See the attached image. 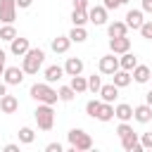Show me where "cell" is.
<instances>
[{
	"instance_id": "1",
	"label": "cell",
	"mask_w": 152,
	"mask_h": 152,
	"mask_svg": "<svg viewBox=\"0 0 152 152\" xmlns=\"http://www.w3.org/2000/svg\"><path fill=\"white\" fill-rule=\"evenodd\" d=\"M31 97L36 100V102H45V104H55L57 100H59V95H57V90L52 88V83H33L31 86Z\"/></svg>"
},
{
	"instance_id": "2",
	"label": "cell",
	"mask_w": 152,
	"mask_h": 152,
	"mask_svg": "<svg viewBox=\"0 0 152 152\" xmlns=\"http://www.w3.org/2000/svg\"><path fill=\"white\" fill-rule=\"evenodd\" d=\"M43 62H45V52L40 50V48H31L26 55H24V59H21V69H24V74H38V69L43 66Z\"/></svg>"
},
{
	"instance_id": "3",
	"label": "cell",
	"mask_w": 152,
	"mask_h": 152,
	"mask_svg": "<svg viewBox=\"0 0 152 152\" xmlns=\"http://www.w3.org/2000/svg\"><path fill=\"white\" fill-rule=\"evenodd\" d=\"M33 119H36V124H38L40 131H50L55 126V109H52V104L40 102L36 107V112H33Z\"/></svg>"
},
{
	"instance_id": "4",
	"label": "cell",
	"mask_w": 152,
	"mask_h": 152,
	"mask_svg": "<svg viewBox=\"0 0 152 152\" xmlns=\"http://www.w3.org/2000/svg\"><path fill=\"white\" fill-rule=\"evenodd\" d=\"M69 150L71 152H86V150H90L93 147V138L83 131V128H71L69 131Z\"/></svg>"
},
{
	"instance_id": "5",
	"label": "cell",
	"mask_w": 152,
	"mask_h": 152,
	"mask_svg": "<svg viewBox=\"0 0 152 152\" xmlns=\"http://www.w3.org/2000/svg\"><path fill=\"white\" fill-rule=\"evenodd\" d=\"M100 74H107V76H112L114 71H119L121 69V64H119V57L114 55V52H109V55H104V57H100Z\"/></svg>"
},
{
	"instance_id": "6",
	"label": "cell",
	"mask_w": 152,
	"mask_h": 152,
	"mask_svg": "<svg viewBox=\"0 0 152 152\" xmlns=\"http://www.w3.org/2000/svg\"><path fill=\"white\" fill-rule=\"evenodd\" d=\"M17 19V0H0V21L12 24Z\"/></svg>"
},
{
	"instance_id": "7",
	"label": "cell",
	"mask_w": 152,
	"mask_h": 152,
	"mask_svg": "<svg viewBox=\"0 0 152 152\" xmlns=\"http://www.w3.org/2000/svg\"><path fill=\"white\" fill-rule=\"evenodd\" d=\"M107 7L104 5H95V7H90L88 10V21L90 24H95V26H104L107 24Z\"/></svg>"
},
{
	"instance_id": "8",
	"label": "cell",
	"mask_w": 152,
	"mask_h": 152,
	"mask_svg": "<svg viewBox=\"0 0 152 152\" xmlns=\"http://www.w3.org/2000/svg\"><path fill=\"white\" fill-rule=\"evenodd\" d=\"M121 147L126 150V152H142L145 147H142V142H140V138H138V133L133 131V133H128V135H124L121 138Z\"/></svg>"
},
{
	"instance_id": "9",
	"label": "cell",
	"mask_w": 152,
	"mask_h": 152,
	"mask_svg": "<svg viewBox=\"0 0 152 152\" xmlns=\"http://www.w3.org/2000/svg\"><path fill=\"white\" fill-rule=\"evenodd\" d=\"M109 50H112L114 55H124V52H128V50H131V38H126V36L109 38Z\"/></svg>"
},
{
	"instance_id": "10",
	"label": "cell",
	"mask_w": 152,
	"mask_h": 152,
	"mask_svg": "<svg viewBox=\"0 0 152 152\" xmlns=\"http://www.w3.org/2000/svg\"><path fill=\"white\" fill-rule=\"evenodd\" d=\"M28 50H31V45H28V38H21V36H17L14 40H10V52H12V55H17V57H24Z\"/></svg>"
},
{
	"instance_id": "11",
	"label": "cell",
	"mask_w": 152,
	"mask_h": 152,
	"mask_svg": "<svg viewBox=\"0 0 152 152\" xmlns=\"http://www.w3.org/2000/svg\"><path fill=\"white\" fill-rule=\"evenodd\" d=\"M2 76H5V83L7 86H19L24 81V69L21 66H7Z\"/></svg>"
},
{
	"instance_id": "12",
	"label": "cell",
	"mask_w": 152,
	"mask_h": 152,
	"mask_svg": "<svg viewBox=\"0 0 152 152\" xmlns=\"http://www.w3.org/2000/svg\"><path fill=\"white\" fill-rule=\"evenodd\" d=\"M133 119H135L138 124H150V121H152V107H150L147 102L133 107Z\"/></svg>"
},
{
	"instance_id": "13",
	"label": "cell",
	"mask_w": 152,
	"mask_h": 152,
	"mask_svg": "<svg viewBox=\"0 0 152 152\" xmlns=\"http://www.w3.org/2000/svg\"><path fill=\"white\" fill-rule=\"evenodd\" d=\"M142 24H145V19H142V12H140V10H128V12H126V26H128V28L140 31Z\"/></svg>"
},
{
	"instance_id": "14",
	"label": "cell",
	"mask_w": 152,
	"mask_h": 152,
	"mask_svg": "<svg viewBox=\"0 0 152 152\" xmlns=\"http://www.w3.org/2000/svg\"><path fill=\"white\" fill-rule=\"evenodd\" d=\"M17 109H19V100H17L14 95H7V93H5V95L0 97V112H2V114H14Z\"/></svg>"
},
{
	"instance_id": "15",
	"label": "cell",
	"mask_w": 152,
	"mask_h": 152,
	"mask_svg": "<svg viewBox=\"0 0 152 152\" xmlns=\"http://www.w3.org/2000/svg\"><path fill=\"white\" fill-rule=\"evenodd\" d=\"M64 71H66V76H78V74H83V59H81V57H69L66 64H64Z\"/></svg>"
},
{
	"instance_id": "16",
	"label": "cell",
	"mask_w": 152,
	"mask_h": 152,
	"mask_svg": "<svg viewBox=\"0 0 152 152\" xmlns=\"http://www.w3.org/2000/svg\"><path fill=\"white\" fill-rule=\"evenodd\" d=\"M131 81H133V76H131V71H126V69H119V71L112 74V83H114L116 88H126V86H131Z\"/></svg>"
},
{
	"instance_id": "17",
	"label": "cell",
	"mask_w": 152,
	"mask_h": 152,
	"mask_svg": "<svg viewBox=\"0 0 152 152\" xmlns=\"http://www.w3.org/2000/svg\"><path fill=\"white\" fill-rule=\"evenodd\" d=\"M69 45H71V38H69V36H57V38H52V43H50L52 52H57V55H64V52L69 50Z\"/></svg>"
},
{
	"instance_id": "18",
	"label": "cell",
	"mask_w": 152,
	"mask_h": 152,
	"mask_svg": "<svg viewBox=\"0 0 152 152\" xmlns=\"http://www.w3.org/2000/svg\"><path fill=\"white\" fill-rule=\"evenodd\" d=\"M66 71H64V66H59V64H52V66H48L45 69V81L48 83H57V81H62V76H64Z\"/></svg>"
},
{
	"instance_id": "19",
	"label": "cell",
	"mask_w": 152,
	"mask_h": 152,
	"mask_svg": "<svg viewBox=\"0 0 152 152\" xmlns=\"http://www.w3.org/2000/svg\"><path fill=\"white\" fill-rule=\"evenodd\" d=\"M150 74H152V69H150V66L138 64V66L133 69V74H131V76H133V81H135V83H147V81H150Z\"/></svg>"
},
{
	"instance_id": "20",
	"label": "cell",
	"mask_w": 152,
	"mask_h": 152,
	"mask_svg": "<svg viewBox=\"0 0 152 152\" xmlns=\"http://www.w3.org/2000/svg\"><path fill=\"white\" fill-rule=\"evenodd\" d=\"M100 97H102V102H114L119 97V88L114 83H107V86L100 88Z\"/></svg>"
},
{
	"instance_id": "21",
	"label": "cell",
	"mask_w": 152,
	"mask_h": 152,
	"mask_svg": "<svg viewBox=\"0 0 152 152\" xmlns=\"http://www.w3.org/2000/svg\"><path fill=\"white\" fill-rule=\"evenodd\" d=\"M114 116H116L119 121H131V119H133V107L126 104V102H121V104L114 107Z\"/></svg>"
},
{
	"instance_id": "22",
	"label": "cell",
	"mask_w": 152,
	"mask_h": 152,
	"mask_svg": "<svg viewBox=\"0 0 152 152\" xmlns=\"http://www.w3.org/2000/svg\"><path fill=\"white\" fill-rule=\"evenodd\" d=\"M119 64H121V69H126V71H133L135 66H138V57L128 50V52H124L121 57H119Z\"/></svg>"
},
{
	"instance_id": "23",
	"label": "cell",
	"mask_w": 152,
	"mask_h": 152,
	"mask_svg": "<svg viewBox=\"0 0 152 152\" xmlns=\"http://www.w3.org/2000/svg\"><path fill=\"white\" fill-rule=\"evenodd\" d=\"M112 119H114V104H112V102H102V107H100V112H97V121L107 124V121H112Z\"/></svg>"
},
{
	"instance_id": "24",
	"label": "cell",
	"mask_w": 152,
	"mask_h": 152,
	"mask_svg": "<svg viewBox=\"0 0 152 152\" xmlns=\"http://www.w3.org/2000/svg\"><path fill=\"white\" fill-rule=\"evenodd\" d=\"M126 31H128L126 21H112V24L107 26V33H109V38H116V36H126Z\"/></svg>"
},
{
	"instance_id": "25",
	"label": "cell",
	"mask_w": 152,
	"mask_h": 152,
	"mask_svg": "<svg viewBox=\"0 0 152 152\" xmlns=\"http://www.w3.org/2000/svg\"><path fill=\"white\" fill-rule=\"evenodd\" d=\"M71 24L74 26H86L88 24V10H71Z\"/></svg>"
},
{
	"instance_id": "26",
	"label": "cell",
	"mask_w": 152,
	"mask_h": 152,
	"mask_svg": "<svg viewBox=\"0 0 152 152\" xmlns=\"http://www.w3.org/2000/svg\"><path fill=\"white\" fill-rule=\"evenodd\" d=\"M69 86L76 90V95H78V93H86V90H88V78H83L81 74H78V76H71V83H69Z\"/></svg>"
},
{
	"instance_id": "27",
	"label": "cell",
	"mask_w": 152,
	"mask_h": 152,
	"mask_svg": "<svg viewBox=\"0 0 152 152\" xmlns=\"http://www.w3.org/2000/svg\"><path fill=\"white\" fill-rule=\"evenodd\" d=\"M69 38H71V43H83V40L88 38V31H86L83 26H74V28L69 31Z\"/></svg>"
},
{
	"instance_id": "28",
	"label": "cell",
	"mask_w": 152,
	"mask_h": 152,
	"mask_svg": "<svg viewBox=\"0 0 152 152\" xmlns=\"http://www.w3.org/2000/svg\"><path fill=\"white\" fill-rule=\"evenodd\" d=\"M57 95H59L62 102H71L74 95H76V90H74L71 86H59V88H57Z\"/></svg>"
},
{
	"instance_id": "29",
	"label": "cell",
	"mask_w": 152,
	"mask_h": 152,
	"mask_svg": "<svg viewBox=\"0 0 152 152\" xmlns=\"http://www.w3.org/2000/svg\"><path fill=\"white\" fill-rule=\"evenodd\" d=\"M33 140H36V133H33V128H28V126L19 128V142H24V145H31Z\"/></svg>"
},
{
	"instance_id": "30",
	"label": "cell",
	"mask_w": 152,
	"mask_h": 152,
	"mask_svg": "<svg viewBox=\"0 0 152 152\" xmlns=\"http://www.w3.org/2000/svg\"><path fill=\"white\" fill-rule=\"evenodd\" d=\"M100 107H102V100H88V104H86V114H88L90 119H97Z\"/></svg>"
},
{
	"instance_id": "31",
	"label": "cell",
	"mask_w": 152,
	"mask_h": 152,
	"mask_svg": "<svg viewBox=\"0 0 152 152\" xmlns=\"http://www.w3.org/2000/svg\"><path fill=\"white\" fill-rule=\"evenodd\" d=\"M14 38H17V28H14L12 24H5V26L0 28V40H7V43H10V40H14Z\"/></svg>"
},
{
	"instance_id": "32",
	"label": "cell",
	"mask_w": 152,
	"mask_h": 152,
	"mask_svg": "<svg viewBox=\"0 0 152 152\" xmlns=\"http://www.w3.org/2000/svg\"><path fill=\"white\" fill-rule=\"evenodd\" d=\"M100 88H102V81H100V76H88V90H93V93H100Z\"/></svg>"
},
{
	"instance_id": "33",
	"label": "cell",
	"mask_w": 152,
	"mask_h": 152,
	"mask_svg": "<svg viewBox=\"0 0 152 152\" xmlns=\"http://www.w3.org/2000/svg\"><path fill=\"white\" fill-rule=\"evenodd\" d=\"M116 133H119V138H124V135H128V133H133V128L128 126V121H121V124L116 126Z\"/></svg>"
},
{
	"instance_id": "34",
	"label": "cell",
	"mask_w": 152,
	"mask_h": 152,
	"mask_svg": "<svg viewBox=\"0 0 152 152\" xmlns=\"http://www.w3.org/2000/svg\"><path fill=\"white\" fill-rule=\"evenodd\" d=\"M140 36H142V38H150V40H152V21H145V24L140 26Z\"/></svg>"
},
{
	"instance_id": "35",
	"label": "cell",
	"mask_w": 152,
	"mask_h": 152,
	"mask_svg": "<svg viewBox=\"0 0 152 152\" xmlns=\"http://www.w3.org/2000/svg\"><path fill=\"white\" fill-rule=\"evenodd\" d=\"M140 142H142V147H145V150H152V131H150V133H142Z\"/></svg>"
},
{
	"instance_id": "36",
	"label": "cell",
	"mask_w": 152,
	"mask_h": 152,
	"mask_svg": "<svg viewBox=\"0 0 152 152\" xmlns=\"http://www.w3.org/2000/svg\"><path fill=\"white\" fill-rule=\"evenodd\" d=\"M102 5H104L107 10H119L124 2H121V0H102Z\"/></svg>"
},
{
	"instance_id": "37",
	"label": "cell",
	"mask_w": 152,
	"mask_h": 152,
	"mask_svg": "<svg viewBox=\"0 0 152 152\" xmlns=\"http://www.w3.org/2000/svg\"><path fill=\"white\" fill-rule=\"evenodd\" d=\"M45 152H62V145L59 142H48L45 145Z\"/></svg>"
},
{
	"instance_id": "38",
	"label": "cell",
	"mask_w": 152,
	"mask_h": 152,
	"mask_svg": "<svg viewBox=\"0 0 152 152\" xmlns=\"http://www.w3.org/2000/svg\"><path fill=\"white\" fill-rule=\"evenodd\" d=\"M74 10H88V0H74Z\"/></svg>"
},
{
	"instance_id": "39",
	"label": "cell",
	"mask_w": 152,
	"mask_h": 152,
	"mask_svg": "<svg viewBox=\"0 0 152 152\" xmlns=\"http://www.w3.org/2000/svg\"><path fill=\"white\" fill-rule=\"evenodd\" d=\"M31 2H33V0H17V7L26 10V7H31Z\"/></svg>"
},
{
	"instance_id": "40",
	"label": "cell",
	"mask_w": 152,
	"mask_h": 152,
	"mask_svg": "<svg viewBox=\"0 0 152 152\" xmlns=\"http://www.w3.org/2000/svg\"><path fill=\"white\" fill-rule=\"evenodd\" d=\"M5 152H19V145H12L10 142V145H5Z\"/></svg>"
},
{
	"instance_id": "41",
	"label": "cell",
	"mask_w": 152,
	"mask_h": 152,
	"mask_svg": "<svg viewBox=\"0 0 152 152\" xmlns=\"http://www.w3.org/2000/svg\"><path fill=\"white\" fill-rule=\"evenodd\" d=\"M142 10L145 12H152V0H142Z\"/></svg>"
},
{
	"instance_id": "42",
	"label": "cell",
	"mask_w": 152,
	"mask_h": 152,
	"mask_svg": "<svg viewBox=\"0 0 152 152\" xmlns=\"http://www.w3.org/2000/svg\"><path fill=\"white\" fill-rule=\"evenodd\" d=\"M5 93H7V83H5V81H0V97H2Z\"/></svg>"
},
{
	"instance_id": "43",
	"label": "cell",
	"mask_w": 152,
	"mask_h": 152,
	"mask_svg": "<svg viewBox=\"0 0 152 152\" xmlns=\"http://www.w3.org/2000/svg\"><path fill=\"white\" fill-rule=\"evenodd\" d=\"M145 102L152 107V90H147V93H145Z\"/></svg>"
},
{
	"instance_id": "44",
	"label": "cell",
	"mask_w": 152,
	"mask_h": 152,
	"mask_svg": "<svg viewBox=\"0 0 152 152\" xmlns=\"http://www.w3.org/2000/svg\"><path fill=\"white\" fill-rule=\"evenodd\" d=\"M5 69H7V66H5V62H0V76L5 74Z\"/></svg>"
},
{
	"instance_id": "45",
	"label": "cell",
	"mask_w": 152,
	"mask_h": 152,
	"mask_svg": "<svg viewBox=\"0 0 152 152\" xmlns=\"http://www.w3.org/2000/svg\"><path fill=\"white\" fill-rule=\"evenodd\" d=\"M5 57H7V55H5V50H0V62H5Z\"/></svg>"
},
{
	"instance_id": "46",
	"label": "cell",
	"mask_w": 152,
	"mask_h": 152,
	"mask_svg": "<svg viewBox=\"0 0 152 152\" xmlns=\"http://www.w3.org/2000/svg\"><path fill=\"white\" fill-rule=\"evenodd\" d=\"M121 2H124V5H126V2H131V0H121Z\"/></svg>"
},
{
	"instance_id": "47",
	"label": "cell",
	"mask_w": 152,
	"mask_h": 152,
	"mask_svg": "<svg viewBox=\"0 0 152 152\" xmlns=\"http://www.w3.org/2000/svg\"><path fill=\"white\" fill-rule=\"evenodd\" d=\"M150 81H152V74H150Z\"/></svg>"
},
{
	"instance_id": "48",
	"label": "cell",
	"mask_w": 152,
	"mask_h": 152,
	"mask_svg": "<svg viewBox=\"0 0 152 152\" xmlns=\"http://www.w3.org/2000/svg\"><path fill=\"white\" fill-rule=\"evenodd\" d=\"M150 14H152V12H150Z\"/></svg>"
}]
</instances>
